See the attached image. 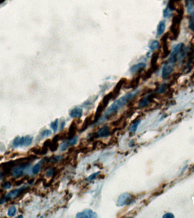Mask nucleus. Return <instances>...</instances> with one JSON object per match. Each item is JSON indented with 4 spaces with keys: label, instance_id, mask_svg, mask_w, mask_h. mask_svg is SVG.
<instances>
[{
    "label": "nucleus",
    "instance_id": "26",
    "mask_svg": "<svg viewBox=\"0 0 194 218\" xmlns=\"http://www.w3.org/2000/svg\"><path fill=\"white\" fill-rule=\"evenodd\" d=\"M51 134H52V132H51V131L50 130L46 129V130H44V131H43L41 132V133L40 134V136L43 138H44V137L49 136Z\"/></svg>",
    "mask_w": 194,
    "mask_h": 218
},
{
    "label": "nucleus",
    "instance_id": "35",
    "mask_svg": "<svg viewBox=\"0 0 194 218\" xmlns=\"http://www.w3.org/2000/svg\"><path fill=\"white\" fill-rule=\"evenodd\" d=\"M2 174L0 173V180L1 179H2Z\"/></svg>",
    "mask_w": 194,
    "mask_h": 218
},
{
    "label": "nucleus",
    "instance_id": "10",
    "mask_svg": "<svg viewBox=\"0 0 194 218\" xmlns=\"http://www.w3.org/2000/svg\"><path fill=\"white\" fill-rule=\"evenodd\" d=\"M124 79H122L120 81H119V82L117 84L116 86L115 87L114 89L113 90V91L111 93L112 94V99H115L118 96L119 93H120V90L121 89L123 84H124Z\"/></svg>",
    "mask_w": 194,
    "mask_h": 218
},
{
    "label": "nucleus",
    "instance_id": "14",
    "mask_svg": "<svg viewBox=\"0 0 194 218\" xmlns=\"http://www.w3.org/2000/svg\"><path fill=\"white\" fill-rule=\"evenodd\" d=\"M77 130V125L75 122H73L70 127L69 129V132H68V137L69 138H71L73 136H75V133Z\"/></svg>",
    "mask_w": 194,
    "mask_h": 218
},
{
    "label": "nucleus",
    "instance_id": "33",
    "mask_svg": "<svg viewBox=\"0 0 194 218\" xmlns=\"http://www.w3.org/2000/svg\"><path fill=\"white\" fill-rule=\"evenodd\" d=\"M24 143H25V138L24 137L20 138V146H23Z\"/></svg>",
    "mask_w": 194,
    "mask_h": 218
},
{
    "label": "nucleus",
    "instance_id": "12",
    "mask_svg": "<svg viewBox=\"0 0 194 218\" xmlns=\"http://www.w3.org/2000/svg\"><path fill=\"white\" fill-rule=\"evenodd\" d=\"M14 166H15L14 161H9L2 164V169L4 173L8 174L10 173L11 170L13 168Z\"/></svg>",
    "mask_w": 194,
    "mask_h": 218
},
{
    "label": "nucleus",
    "instance_id": "11",
    "mask_svg": "<svg viewBox=\"0 0 194 218\" xmlns=\"http://www.w3.org/2000/svg\"><path fill=\"white\" fill-rule=\"evenodd\" d=\"M83 114V110L81 108H76L72 109L70 112V116L73 118H79Z\"/></svg>",
    "mask_w": 194,
    "mask_h": 218
},
{
    "label": "nucleus",
    "instance_id": "9",
    "mask_svg": "<svg viewBox=\"0 0 194 218\" xmlns=\"http://www.w3.org/2000/svg\"><path fill=\"white\" fill-rule=\"evenodd\" d=\"M111 134L110 129L108 126H104L99 129L95 134V138H106Z\"/></svg>",
    "mask_w": 194,
    "mask_h": 218
},
{
    "label": "nucleus",
    "instance_id": "2",
    "mask_svg": "<svg viewBox=\"0 0 194 218\" xmlns=\"http://www.w3.org/2000/svg\"><path fill=\"white\" fill-rule=\"evenodd\" d=\"M112 99V94L111 93L107 94L106 96L101 101V102L99 103L98 108H97L96 113L94 116V119H95V122H97L98 120V119L101 118V116L102 115V112L103 110L105 109V108L107 107L108 103H109L110 99Z\"/></svg>",
    "mask_w": 194,
    "mask_h": 218
},
{
    "label": "nucleus",
    "instance_id": "13",
    "mask_svg": "<svg viewBox=\"0 0 194 218\" xmlns=\"http://www.w3.org/2000/svg\"><path fill=\"white\" fill-rule=\"evenodd\" d=\"M146 64L144 63H138L137 64L133 65L131 68L130 70L132 73H135L141 70H143L144 68H146Z\"/></svg>",
    "mask_w": 194,
    "mask_h": 218
},
{
    "label": "nucleus",
    "instance_id": "34",
    "mask_svg": "<svg viewBox=\"0 0 194 218\" xmlns=\"http://www.w3.org/2000/svg\"><path fill=\"white\" fill-rule=\"evenodd\" d=\"M65 126V121L62 122L61 123V125H60V129H61V130H62L64 128Z\"/></svg>",
    "mask_w": 194,
    "mask_h": 218
},
{
    "label": "nucleus",
    "instance_id": "19",
    "mask_svg": "<svg viewBox=\"0 0 194 218\" xmlns=\"http://www.w3.org/2000/svg\"><path fill=\"white\" fill-rule=\"evenodd\" d=\"M172 14L173 11L169 6L167 7L165 10H164V17L165 18H169L172 16Z\"/></svg>",
    "mask_w": 194,
    "mask_h": 218
},
{
    "label": "nucleus",
    "instance_id": "25",
    "mask_svg": "<svg viewBox=\"0 0 194 218\" xmlns=\"http://www.w3.org/2000/svg\"><path fill=\"white\" fill-rule=\"evenodd\" d=\"M32 140H33V138L31 136H26V137H25V143H24V145H25L26 146H30L31 143H32Z\"/></svg>",
    "mask_w": 194,
    "mask_h": 218
},
{
    "label": "nucleus",
    "instance_id": "28",
    "mask_svg": "<svg viewBox=\"0 0 194 218\" xmlns=\"http://www.w3.org/2000/svg\"><path fill=\"white\" fill-rule=\"evenodd\" d=\"M2 187L4 189H10L12 187V184L9 181L5 182L2 184Z\"/></svg>",
    "mask_w": 194,
    "mask_h": 218
},
{
    "label": "nucleus",
    "instance_id": "1",
    "mask_svg": "<svg viewBox=\"0 0 194 218\" xmlns=\"http://www.w3.org/2000/svg\"><path fill=\"white\" fill-rule=\"evenodd\" d=\"M138 93V90H133L131 92L128 93L125 96L122 97L119 99L115 101L105 112L103 115L98 119V120L97 122V124H101L108 119H110V117H111L113 115L116 114L120 109L123 108L124 105H126L129 101L135 97L136 95Z\"/></svg>",
    "mask_w": 194,
    "mask_h": 218
},
{
    "label": "nucleus",
    "instance_id": "36",
    "mask_svg": "<svg viewBox=\"0 0 194 218\" xmlns=\"http://www.w3.org/2000/svg\"><path fill=\"white\" fill-rule=\"evenodd\" d=\"M2 158H3V157H2V156H0V160H1L2 159Z\"/></svg>",
    "mask_w": 194,
    "mask_h": 218
},
{
    "label": "nucleus",
    "instance_id": "23",
    "mask_svg": "<svg viewBox=\"0 0 194 218\" xmlns=\"http://www.w3.org/2000/svg\"><path fill=\"white\" fill-rule=\"evenodd\" d=\"M17 212V208L15 206H11L9 208V210L8 211V215L10 217H14Z\"/></svg>",
    "mask_w": 194,
    "mask_h": 218
},
{
    "label": "nucleus",
    "instance_id": "3",
    "mask_svg": "<svg viewBox=\"0 0 194 218\" xmlns=\"http://www.w3.org/2000/svg\"><path fill=\"white\" fill-rule=\"evenodd\" d=\"M132 202H134V196L129 193H126L119 197L117 205L118 206H123L124 205H130Z\"/></svg>",
    "mask_w": 194,
    "mask_h": 218
},
{
    "label": "nucleus",
    "instance_id": "18",
    "mask_svg": "<svg viewBox=\"0 0 194 218\" xmlns=\"http://www.w3.org/2000/svg\"><path fill=\"white\" fill-rule=\"evenodd\" d=\"M140 122H141V120L139 119V120H137V121H136L135 122H134L130 127V129H129V131L131 132H135L137 129V127L138 126V125L140 124Z\"/></svg>",
    "mask_w": 194,
    "mask_h": 218
},
{
    "label": "nucleus",
    "instance_id": "32",
    "mask_svg": "<svg viewBox=\"0 0 194 218\" xmlns=\"http://www.w3.org/2000/svg\"><path fill=\"white\" fill-rule=\"evenodd\" d=\"M24 180L23 179H20V180H18V181H17L15 182H14V185L15 186H20L21 184H23Z\"/></svg>",
    "mask_w": 194,
    "mask_h": 218
},
{
    "label": "nucleus",
    "instance_id": "17",
    "mask_svg": "<svg viewBox=\"0 0 194 218\" xmlns=\"http://www.w3.org/2000/svg\"><path fill=\"white\" fill-rule=\"evenodd\" d=\"M91 122H92V117H87L83 124V126L81 127V132H82L83 131H85L86 129H87L88 126L91 123Z\"/></svg>",
    "mask_w": 194,
    "mask_h": 218
},
{
    "label": "nucleus",
    "instance_id": "29",
    "mask_svg": "<svg viewBox=\"0 0 194 218\" xmlns=\"http://www.w3.org/2000/svg\"><path fill=\"white\" fill-rule=\"evenodd\" d=\"M20 138L19 136H17L14 139L13 144L14 147H18L19 146H20Z\"/></svg>",
    "mask_w": 194,
    "mask_h": 218
},
{
    "label": "nucleus",
    "instance_id": "31",
    "mask_svg": "<svg viewBox=\"0 0 194 218\" xmlns=\"http://www.w3.org/2000/svg\"><path fill=\"white\" fill-rule=\"evenodd\" d=\"M164 218H174V216L173 214L172 213H166L163 216Z\"/></svg>",
    "mask_w": 194,
    "mask_h": 218
},
{
    "label": "nucleus",
    "instance_id": "24",
    "mask_svg": "<svg viewBox=\"0 0 194 218\" xmlns=\"http://www.w3.org/2000/svg\"><path fill=\"white\" fill-rule=\"evenodd\" d=\"M58 119H56L55 121L52 122L51 123V127L53 130V131L55 132H56L57 131L58 129Z\"/></svg>",
    "mask_w": 194,
    "mask_h": 218
},
{
    "label": "nucleus",
    "instance_id": "21",
    "mask_svg": "<svg viewBox=\"0 0 194 218\" xmlns=\"http://www.w3.org/2000/svg\"><path fill=\"white\" fill-rule=\"evenodd\" d=\"M41 169V162H39L37 163L32 168V173L34 174H38Z\"/></svg>",
    "mask_w": 194,
    "mask_h": 218
},
{
    "label": "nucleus",
    "instance_id": "5",
    "mask_svg": "<svg viewBox=\"0 0 194 218\" xmlns=\"http://www.w3.org/2000/svg\"><path fill=\"white\" fill-rule=\"evenodd\" d=\"M78 141L77 136H73L71 138H69V139L63 141L61 146H60V149L61 151H64L67 150V149L70 147V146H75Z\"/></svg>",
    "mask_w": 194,
    "mask_h": 218
},
{
    "label": "nucleus",
    "instance_id": "7",
    "mask_svg": "<svg viewBox=\"0 0 194 218\" xmlns=\"http://www.w3.org/2000/svg\"><path fill=\"white\" fill-rule=\"evenodd\" d=\"M174 70V63H170L166 64L163 67L162 71V76L164 79H167L170 75L173 72Z\"/></svg>",
    "mask_w": 194,
    "mask_h": 218
},
{
    "label": "nucleus",
    "instance_id": "8",
    "mask_svg": "<svg viewBox=\"0 0 194 218\" xmlns=\"http://www.w3.org/2000/svg\"><path fill=\"white\" fill-rule=\"evenodd\" d=\"M27 188L25 187H22L20 188L15 189L10 191V192L6 195V197L9 199L16 198L18 196L22 195V194L26 190Z\"/></svg>",
    "mask_w": 194,
    "mask_h": 218
},
{
    "label": "nucleus",
    "instance_id": "6",
    "mask_svg": "<svg viewBox=\"0 0 194 218\" xmlns=\"http://www.w3.org/2000/svg\"><path fill=\"white\" fill-rule=\"evenodd\" d=\"M98 217L97 214L90 209H86L77 214L76 218H96Z\"/></svg>",
    "mask_w": 194,
    "mask_h": 218
},
{
    "label": "nucleus",
    "instance_id": "20",
    "mask_svg": "<svg viewBox=\"0 0 194 218\" xmlns=\"http://www.w3.org/2000/svg\"><path fill=\"white\" fill-rule=\"evenodd\" d=\"M159 47H160V43L158 41L154 40L150 44L149 48L152 51H155V50H157L159 48Z\"/></svg>",
    "mask_w": 194,
    "mask_h": 218
},
{
    "label": "nucleus",
    "instance_id": "30",
    "mask_svg": "<svg viewBox=\"0 0 194 218\" xmlns=\"http://www.w3.org/2000/svg\"><path fill=\"white\" fill-rule=\"evenodd\" d=\"M55 173V171H54V169H51L49 170L47 172V173H46V175L48 176V177H51Z\"/></svg>",
    "mask_w": 194,
    "mask_h": 218
},
{
    "label": "nucleus",
    "instance_id": "16",
    "mask_svg": "<svg viewBox=\"0 0 194 218\" xmlns=\"http://www.w3.org/2000/svg\"><path fill=\"white\" fill-rule=\"evenodd\" d=\"M165 29H166V25H165V21H163V20L161 21L157 28V35L158 36L162 35L165 32Z\"/></svg>",
    "mask_w": 194,
    "mask_h": 218
},
{
    "label": "nucleus",
    "instance_id": "15",
    "mask_svg": "<svg viewBox=\"0 0 194 218\" xmlns=\"http://www.w3.org/2000/svg\"><path fill=\"white\" fill-rule=\"evenodd\" d=\"M25 167L20 166V165H18L17 167L14 168L13 170V176L17 177V176H20V175H22L23 173V170L25 169Z\"/></svg>",
    "mask_w": 194,
    "mask_h": 218
},
{
    "label": "nucleus",
    "instance_id": "22",
    "mask_svg": "<svg viewBox=\"0 0 194 218\" xmlns=\"http://www.w3.org/2000/svg\"><path fill=\"white\" fill-rule=\"evenodd\" d=\"M149 101H149V96H148V97H146L144 98V99H142L141 101V102L139 103V106L140 108L145 107L149 103Z\"/></svg>",
    "mask_w": 194,
    "mask_h": 218
},
{
    "label": "nucleus",
    "instance_id": "27",
    "mask_svg": "<svg viewBox=\"0 0 194 218\" xmlns=\"http://www.w3.org/2000/svg\"><path fill=\"white\" fill-rule=\"evenodd\" d=\"M100 174V172H98L96 173H94L92 174H91L88 178H87V181H92L93 180H94L95 179H97V177L98 176V175Z\"/></svg>",
    "mask_w": 194,
    "mask_h": 218
},
{
    "label": "nucleus",
    "instance_id": "4",
    "mask_svg": "<svg viewBox=\"0 0 194 218\" xmlns=\"http://www.w3.org/2000/svg\"><path fill=\"white\" fill-rule=\"evenodd\" d=\"M184 47V44L183 43H179L175 47L169 60V61L170 63H174L175 62H176L178 56L183 51Z\"/></svg>",
    "mask_w": 194,
    "mask_h": 218
}]
</instances>
